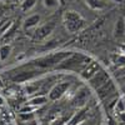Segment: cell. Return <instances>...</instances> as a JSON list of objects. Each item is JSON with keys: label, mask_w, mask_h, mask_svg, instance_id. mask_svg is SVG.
I'll return each mask as SVG.
<instances>
[{"label": "cell", "mask_w": 125, "mask_h": 125, "mask_svg": "<svg viewBox=\"0 0 125 125\" xmlns=\"http://www.w3.org/2000/svg\"><path fill=\"white\" fill-rule=\"evenodd\" d=\"M91 60L93 59L89 58L88 55L83 54V53H75L74 51L69 58L62 60L55 68V70H59V71H74V73H79L80 74Z\"/></svg>", "instance_id": "1"}, {"label": "cell", "mask_w": 125, "mask_h": 125, "mask_svg": "<svg viewBox=\"0 0 125 125\" xmlns=\"http://www.w3.org/2000/svg\"><path fill=\"white\" fill-rule=\"evenodd\" d=\"M73 53L74 51H71V50H60V51H56V53H51L49 55L33 60L30 62V65L34 66L35 69H50V68L55 69L62 60L69 58Z\"/></svg>", "instance_id": "2"}, {"label": "cell", "mask_w": 125, "mask_h": 125, "mask_svg": "<svg viewBox=\"0 0 125 125\" xmlns=\"http://www.w3.org/2000/svg\"><path fill=\"white\" fill-rule=\"evenodd\" d=\"M62 23H64L66 31L70 34H76L86 26L85 19L75 10H66L62 15Z\"/></svg>", "instance_id": "3"}, {"label": "cell", "mask_w": 125, "mask_h": 125, "mask_svg": "<svg viewBox=\"0 0 125 125\" xmlns=\"http://www.w3.org/2000/svg\"><path fill=\"white\" fill-rule=\"evenodd\" d=\"M70 85H71V83H69V81H60V83L54 84L53 88L48 93L49 101H56V100L61 99L66 94V91L70 89Z\"/></svg>", "instance_id": "4"}, {"label": "cell", "mask_w": 125, "mask_h": 125, "mask_svg": "<svg viewBox=\"0 0 125 125\" xmlns=\"http://www.w3.org/2000/svg\"><path fill=\"white\" fill-rule=\"evenodd\" d=\"M55 28H56L55 21H48V23H45L43 25H39L34 31V38L36 40H45L46 38H49L54 33Z\"/></svg>", "instance_id": "5"}, {"label": "cell", "mask_w": 125, "mask_h": 125, "mask_svg": "<svg viewBox=\"0 0 125 125\" xmlns=\"http://www.w3.org/2000/svg\"><path fill=\"white\" fill-rule=\"evenodd\" d=\"M110 80V75H109V73L106 71V70H104V69H101V70H99L95 75H94L88 83H89V85L93 88V89H95V90H98L99 88H101L103 85H105L106 83Z\"/></svg>", "instance_id": "6"}, {"label": "cell", "mask_w": 125, "mask_h": 125, "mask_svg": "<svg viewBox=\"0 0 125 125\" xmlns=\"http://www.w3.org/2000/svg\"><path fill=\"white\" fill-rule=\"evenodd\" d=\"M39 75L38 69H33V70H24V71H19L15 73V75L11 76V80L18 84H25L28 81L34 80L36 76Z\"/></svg>", "instance_id": "7"}, {"label": "cell", "mask_w": 125, "mask_h": 125, "mask_svg": "<svg viewBox=\"0 0 125 125\" xmlns=\"http://www.w3.org/2000/svg\"><path fill=\"white\" fill-rule=\"evenodd\" d=\"M116 89H118V88H116V85H115V83L110 79L105 85H103L101 88H99V89L96 90V94H98L99 99L105 100V99L110 98L113 94H115V93H116Z\"/></svg>", "instance_id": "8"}, {"label": "cell", "mask_w": 125, "mask_h": 125, "mask_svg": "<svg viewBox=\"0 0 125 125\" xmlns=\"http://www.w3.org/2000/svg\"><path fill=\"white\" fill-rule=\"evenodd\" d=\"M99 70H101L100 64H99L98 61H95V60H91L89 64L84 68V70L80 73V75H81V78L84 79V80L89 81V80H90L94 75H95Z\"/></svg>", "instance_id": "9"}, {"label": "cell", "mask_w": 125, "mask_h": 125, "mask_svg": "<svg viewBox=\"0 0 125 125\" xmlns=\"http://www.w3.org/2000/svg\"><path fill=\"white\" fill-rule=\"evenodd\" d=\"M41 21V16L40 14H33V15H29L28 18H25L23 20V29L24 30H31V29H36L40 25Z\"/></svg>", "instance_id": "10"}, {"label": "cell", "mask_w": 125, "mask_h": 125, "mask_svg": "<svg viewBox=\"0 0 125 125\" xmlns=\"http://www.w3.org/2000/svg\"><path fill=\"white\" fill-rule=\"evenodd\" d=\"M113 35L118 40L125 38V18L124 16H119L116 19L115 24H114V29H113Z\"/></svg>", "instance_id": "11"}, {"label": "cell", "mask_w": 125, "mask_h": 125, "mask_svg": "<svg viewBox=\"0 0 125 125\" xmlns=\"http://www.w3.org/2000/svg\"><path fill=\"white\" fill-rule=\"evenodd\" d=\"M89 96H90L89 89L81 88V89H79V90L76 91L74 99H73V103H74L76 106H79V108H80V106H84L85 103H86L88 99H89Z\"/></svg>", "instance_id": "12"}, {"label": "cell", "mask_w": 125, "mask_h": 125, "mask_svg": "<svg viewBox=\"0 0 125 125\" xmlns=\"http://www.w3.org/2000/svg\"><path fill=\"white\" fill-rule=\"evenodd\" d=\"M16 31H18V24H16V21H11V23L8 25V28L3 31L0 40H1L3 43L8 44V41L11 40V39L15 36V33H16Z\"/></svg>", "instance_id": "13"}, {"label": "cell", "mask_w": 125, "mask_h": 125, "mask_svg": "<svg viewBox=\"0 0 125 125\" xmlns=\"http://www.w3.org/2000/svg\"><path fill=\"white\" fill-rule=\"evenodd\" d=\"M84 1L88 8H90L91 10H96V11L105 10L111 3L110 0H84Z\"/></svg>", "instance_id": "14"}, {"label": "cell", "mask_w": 125, "mask_h": 125, "mask_svg": "<svg viewBox=\"0 0 125 125\" xmlns=\"http://www.w3.org/2000/svg\"><path fill=\"white\" fill-rule=\"evenodd\" d=\"M48 101H49L48 95H43V94H40V95H35V96H33V98H31V99L28 101V104H29V105H31V106H35V108L38 109L39 106L45 105Z\"/></svg>", "instance_id": "15"}, {"label": "cell", "mask_w": 125, "mask_h": 125, "mask_svg": "<svg viewBox=\"0 0 125 125\" xmlns=\"http://www.w3.org/2000/svg\"><path fill=\"white\" fill-rule=\"evenodd\" d=\"M86 111H88L86 109H81V110L76 111L74 114V116L68 121V125H78V124H80L83 120L86 118Z\"/></svg>", "instance_id": "16"}, {"label": "cell", "mask_w": 125, "mask_h": 125, "mask_svg": "<svg viewBox=\"0 0 125 125\" xmlns=\"http://www.w3.org/2000/svg\"><path fill=\"white\" fill-rule=\"evenodd\" d=\"M41 84H43V81H41V80H39V81H35V80L28 81L26 85H25V91H26V94H28V95H33L34 93H36V91L40 89Z\"/></svg>", "instance_id": "17"}, {"label": "cell", "mask_w": 125, "mask_h": 125, "mask_svg": "<svg viewBox=\"0 0 125 125\" xmlns=\"http://www.w3.org/2000/svg\"><path fill=\"white\" fill-rule=\"evenodd\" d=\"M10 54H11V45L10 44H3L0 46V61H5Z\"/></svg>", "instance_id": "18"}, {"label": "cell", "mask_w": 125, "mask_h": 125, "mask_svg": "<svg viewBox=\"0 0 125 125\" xmlns=\"http://www.w3.org/2000/svg\"><path fill=\"white\" fill-rule=\"evenodd\" d=\"M35 5H36V0H23V1L20 3V9H21V11L28 13Z\"/></svg>", "instance_id": "19"}, {"label": "cell", "mask_w": 125, "mask_h": 125, "mask_svg": "<svg viewBox=\"0 0 125 125\" xmlns=\"http://www.w3.org/2000/svg\"><path fill=\"white\" fill-rule=\"evenodd\" d=\"M110 59H111V62H113V64L116 65V66H123V65H125V56L121 55L120 53L113 54V55L110 56Z\"/></svg>", "instance_id": "20"}, {"label": "cell", "mask_w": 125, "mask_h": 125, "mask_svg": "<svg viewBox=\"0 0 125 125\" xmlns=\"http://www.w3.org/2000/svg\"><path fill=\"white\" fill-rule=\"evenodd\" d=\"M43 5L48 10H56L60 6V0H43Z\"/></svg>", "instance_id": "21"}, {"label": "cell", "mask_w": 125, "mask_h": 125, "mask_svg": "<svg viewBox=\"0 0 125 125\" xmlns=\"http://www.w3.org/2000/svg\"><path fill=\"white\" fill-rule=\"evenodd\" d=\"M19 118L23 123H26V121H31V120H35V115L33 113H20L19 114Z\"/></svg>", "instance_id": "22"}, {"label": "cell", "mask_w": 125, "mask_h": 125, "mask_svg": "<svg viewBox=\"0 0 125 125\" xmlns=\"http://www.w3.org/2000/svg\"><path fill=\"white\" fill-rule=\"evenodd\" d=\"M65 119H55L53 123H50V125H64Z\"/></svg>", "instance_id": "23"}, {"label": "cell", "mask_w": 125, "mask_h": 125, "mask_svg": "<svg viewBox=\"0 0 125 125\" xmlns=\"http://www.w3.org/2000/svg\"><path fill=\"white\" fill-rule=\"evenodd\" d=\"M108 125H118V121L113 116H108Z\"/></svg>", "instance_id": "24"}, {"label": "cell", "mask_w": 125, "mask_h": 125, "mask_svg": "<svg viewBox=\"0 0 125 125\" xmlns=\"http://www.w3.org/2000/svg\"><path fill=\"white\" fill-rule=\"evenodd\" d=\"M119 53L125 56V43H121V44L119 45Z\"/></svg>", "instance_id": "25"}, {"label": "cell", "mask_w": 125, "mask_h": 125, "mask_svg": "<svg viewBox=\"0 0 125 125\" xmlns=\"http://www.w3.org/2000/svg\"><path fill=\"white\" fill-rule=\"evenodd\" d=\"M21 125H38V121H36V120H31V121H26V123H23Z\"/></svg>", "instance_id": "26"}, {"label": "cell", "mask_w": 125, "mask_h": 125, "mask_svg": "<svg viewBox=\"0 0 125 125\" xmlns=\"http://www.w3.org/2000/svg\"><path fill=\"white\" fill-rule=\"evenodd\" d=\"M111 3H114V4H121L123 3V0H110Z\"/></svg>", "instance_id": "27"}, {"label": "cell", "mask_w": 125, "mask_h": 125, "mask_svg": "<svg viewBox=\"0 0 125 125\" xmlns=\"http://www.w3.org/2000/svg\"><path fill=\"white\" fill-rule=\"evenodd\" d=\"M4 103H5V100H4L1 96H0V105H4Z\"/></svg>", "instance_id": "28"}, {"label": "cell", "mask_w": 125, "mask_h": 125, "mask_svg": "<svg viewBox=\"0 0 125 125\" xmlns=\"http://www.w3.org/2000/svg\"><path fill=\"white\" fill-rule=\"evenodd\" d=\"M121 93H123V95H125V84H124L123 88H121Z\"/></svg>", "instance_id": "29"}, {"label": "cell", "mask_w": 125, "mask_h": 125, "mask_svg": "<svg viewBox=\"0 0 125 125\" xmlns=\"http://www.w3.org/2000/svg\"><path fill=\"white\" fill-rule=\"evenodd\" d=\"M11 1H13V3H16V1H19V0H11Z\"/></svg>", "instance_id": "30"}, {"label": "cell", "mask_w": 125, "mask_h": 125, "mask_svg": "<svg viewBox=\"0 0 125 125\" xmlns=\"http://www.w3.org/2000/svg\"><path fill=\"white\" fill-rule=\"evenodd\" d=\"M0 1H5V0H0Z\"/></svg>", "instance_id": "31"}]
</instances>
